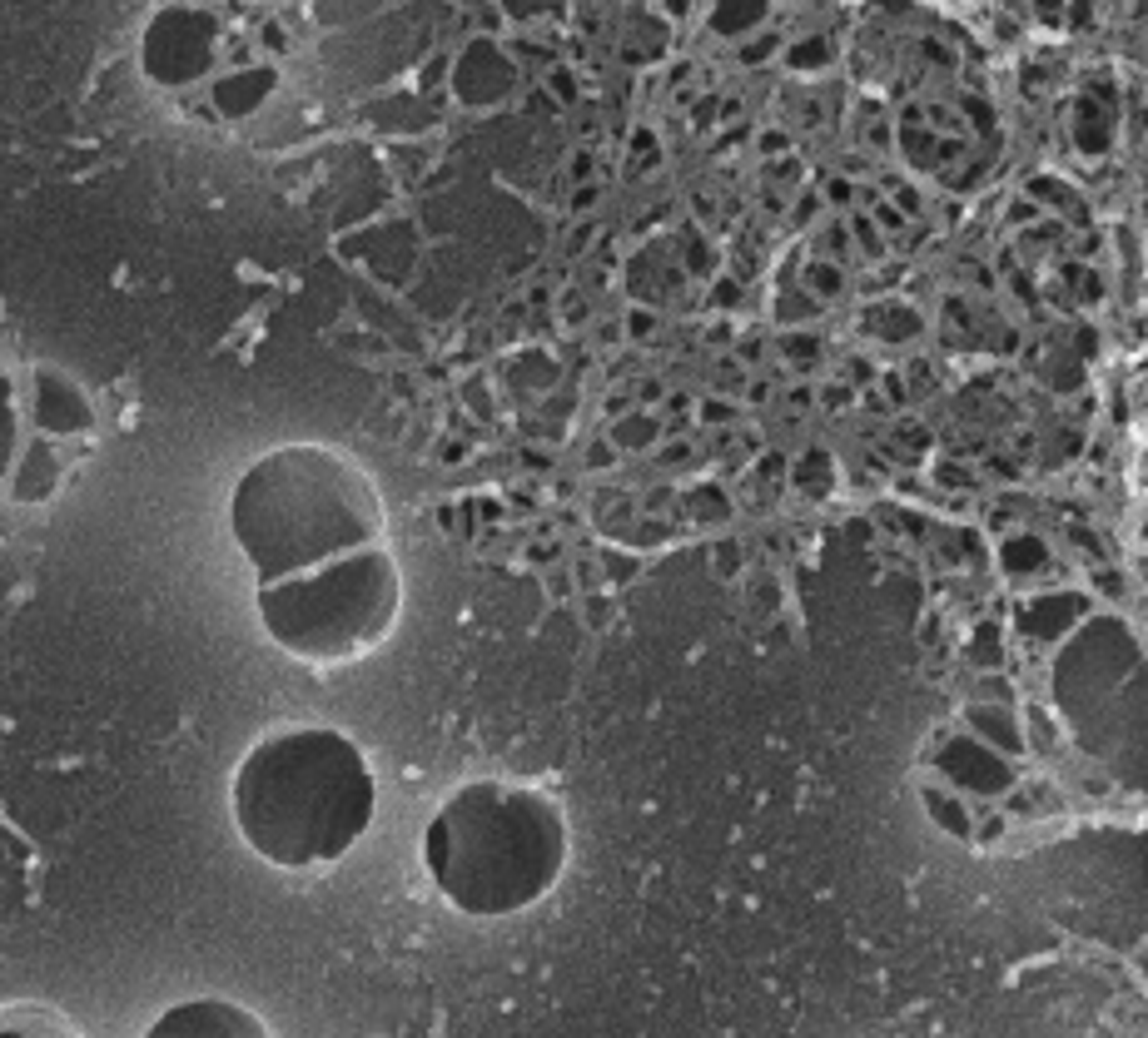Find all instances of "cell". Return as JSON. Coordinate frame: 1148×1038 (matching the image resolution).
I'll use <instances>...</instances> for the list:
<instances>
[{"label": "cell", "mask_w": 1148, "mask_h": 1038, "mask_svg": "<svg viewBox=\"0 0 1148 1038\" xmlns=\"http://www.w3.org/2000/svg\"><path fill=\"white\" fill-rule=\"evenodd\" d=\"M1054 691L1079 746L1123 785L1148 790V671L1133 631L1114 616L1089 621L1064 647Z\"/></svg>", "instance_id": "8992f818"}, {"label": "cell", "mask_w": 1148, "mask_h": 1038, "mask_svg": "<svg viewBox=\"0 0 1148 1038\" xmlns=\"http://www.w3.org/2000/svg\"><path fill=\"white\" fill-rule=\"evenodd\" d=\"M974 636H979V642L969 647V661H974V666H1000V631H994V626H979Z\"/></svg>", "instance_id": "9a60e30c"}, {"label": "cell", "mask_w": 1148, "mask_h": 1038, "mask_svg": "<svg viewBox=\"0 0 1148 1038\" xmlns=\"http://www.w3.org/2000/svg\"><path fill=\"white\" fill-rule=\"evenodd\" d=\"M925 795V815L945 830V835H955V840H969V830H974V820H969V810H965V801H955L950 790H935V785H925L920 790Z\"/></svg>", "instance_id": "7c38bea8"}, {"label": "cell", "mask_w": 1148, "mask_h": 1038, "mask_svg": "<svg viewBox=\"0 0 1148 1038\" xmlns=\"http://www.w3.org/2000/svg\"><path fill=\"white\" fill-rule=\"evenodd\" d=\"M1049 567V546L1039 537H1010L1005 542V572L1010 577H1029V572H1044Z\"/></svg>", "instance_id": "4fadbf2b"}, {"label": "cell", "mask_w": 1148, "mask_h": 1038, "mask_svg": "<svg viewBox=\"0 0 1148 1038\" xmlns=\"http://www.w3.org/2000/svg\"><path fill=\"white\" fill-rule=\"evenodd\" d=\"M1099 587H1104V592H1114V597H1119V592H1123V577H1119V572H1114V577H1109V572H1104V577H1099Z\"/></svg>", "instance_id": "e0dca14e"}, {"label": "cell", "mask_w": 1148, "mask_h": 1038, "mask_svg": "<svg viewBox=\"0 0 1148 1038\" xmlns=\"http://www.w3.org/2000/svg\"><path fill=\"white\" fill-rule=\"evenodd\" d=\"M1054 909L1099 944H1133L1148 929V840L1114 835L1059 850L1049 864Z\"/></svg>", "instance_id": "52a82bcc"}, {"label": "cell", "mask_w": 1148, "mask_h": 1038, "mask_svg": "<svg viewBox=\"0 0 1148 1038\" xmlns=\"http://www.w3.org/2000/svg\"><path fill=\"white\" fill-rule=\"evenodd\" d=\"M1138 964H1143V979H1148V949H1143V954H1138Z\"/></svg>", "instance_id": "ac0fdd59"}, {"label": "cell", "mask_w": 1148, "mask_h": 1038, "mask_svg": "<svg viewBox=\"0 0 1148 1038\" xmlns=\"http://www.w3.org/2000/svg\"><path fill=\"white\" fill-rule=\"evenodd\" d=\"M940 483H950V488H955V483H960V488H969L974 477H969L965 467H955V462H950V467H940Z\"/></svg>", "instance_id": "2e32d148"}, {"label": "cell", "mask_w": 1148, "mask_h": 1038, "mask_svg": "<svg viewBox=\"0 0 1148 1038\" xmlns=\"http://www.w3.org/2000/svg\"><path fill=\"white\" fill-rule=\"evenodd\" d=\"M229 537L254 582L293 577L389 542V502L358 457L334 442H279L229 493Z\"/></svg>", "instance_id": "7a4b0ae2"}, {"label": "cell", "mask_w": 1148, "mask_h": 1038, "mask_svg": "<svg viewBox=\"0 0 1148 1038\" xmlns=\"http://www.w3.org/2000/svg\"><path fill=\"white\" fill-rule=\"evenodd\" d=\"M969 726L979 741H989L994 751H1005V755H1019L1024 751V736L1015 726V710L1010 705H994V701H974L969 705Z\"/></svg>", "instance_id": "8fae6325"}, {"label": "cell", "mask_w": 1148, "mask_h": 1038, "mask_svg": "<svg viewBox=\"0 0 1148 1038\" xmlns=\"http://www.w3.org/2000/svg\"><path fill=\"white\" fill-rule=\"evenodd\" d=\"M572 855L567 815L548 790L468 780L433 810L423 869L443 905L473 919H512L543 905Z\"/></svg>", "instance_id": "3957f363"}, {"label": "cell", "mask_w": 1148, "mask_h": 1038, "mask_svg": "<svg viewBox=\"0 0 1148 1038\" xmlns=\"http://www.w3.org/2000/svg\"><path fill=\"white\" fill-rule=\"evenodd\" d=\"M254 611L264 636L314 666L363 661L398 631L403 572L389 542L334 556L324 567L254 582Z\"/></svg>", "instance_id": "277c9868"}, {"label": "cell", "mask_w": 1148, "mask_h": 1038, "mask_svg": "<svg viewBox=\"0 0 1148 1038\" xmlns=\"http://www.w3.org/2000/svg\"><path fill=\"white\" fill-rule=\"evenodd\" d=\"M40 1028V1033H60V1028H75L65 1013H50V1009H0V1028Z\"/></svg>", "instance_id": "5bb4252c"}, {"label": "cell", "mask_w": 1148, "mask_h": 1038, "mask_svg": "<svg viewBox=\"0 0 1148 1038\" xmlns=\"http://www.w3.org/2000/svg\"><path fill=\"white\" fill-rule=\"evenodd\" d=\"M100 452V408L50 363L0 373V502L50 507Z\"/></svg>", "instance_id": "5b68a950"}, {"label": "cell", "mask_w": 1148, "mask_h": 1038, "mask_svg": "<svg viewBox=\"0 0 1148 1038\" xmlns=\"http://www.w3.org/2000/svg\"><path fill=\"white\" fill-rule=\"evenodd\" d=\"M935 765H940V775H950L969 795H1005L1015 785L1010 755L994 751L979 736H950V741H940L935 746Z\"/></svg>", "instance_id": "ba28073f"}, {"label": "cell", "mask_w": 1148, "mask_h": 1038, "mask_svg": "<svg viewBox=\"0 0 1148 1038\" xmlns=\"http://www.w3.org/2000/svg\"><path fill=\"white\" fill-rule=\"evenodd\" d=\"M229 810L239 840L274 869H329L368 835L378 775L353 736L334 726H284L239 755Z\"/></svg>", "instance_id": "6da1fadb"}, {"label": "cell", "mask_w": 1148, "mask_h": 1038, "mask_svg": "<svg viewBox=\"0 0 1148 1038\" xmlns=\"http://www.w3.org/2000/svg\"><path fill=\"white\" fill-rule=\"evenodd\" d=\"M149 1033H269V1023L254 1009L235 1004V999L199 994V999H184V1004L165 1009Z\"/></svg>", "instance_id": "9c48e42d"}, {"label": "cell", "mask_w": 1148, "mask_h": 1038, "mask_svg": "<svg viewBox=\"0 0 1148 1038\" xmlns=\"http://www.w3.org/2000/svg\"><path fill=\"white\" fill-rule=\"evenodd\" d=\"M1084 611H1089V597H1079V592H1049V597H1034L1019 611V631L1029 636V642H1054V636H1064L1074 621H1084Z\"/></svg>", "instance_id": "30bf717a"}]
</instances>
